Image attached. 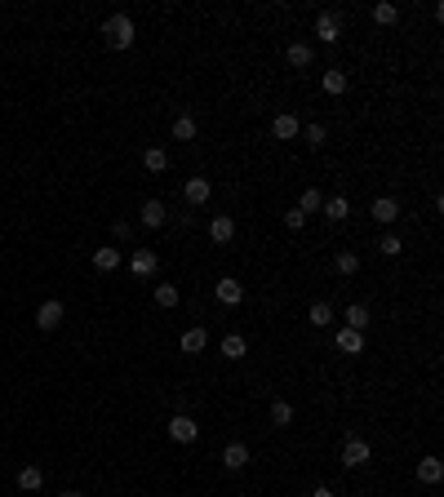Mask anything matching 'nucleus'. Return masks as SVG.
Instances as JSON below:
<instances>
[{"label":"nucleus","instance_id":"cd10ccee","mask_svg":"<svg viewBox=\"0 0 444 497\" xmlns=\"http://www.w3.org/2000/svg\"><path fill=\"white\" fill-rule=\"evenodd\" d=\"M178 302H183V293H178V285H156V307L173 311Z\"/></svg>","mask_w":444,"mask_h":497},{"label":"nucleus","instance_id":"a878e982","mask_svg":"<svg viewBox=\"0 0 444 497\" xmlns=\"http://www.w3.org/2000/svg\"><path fill=\"white\" fill-rule=\"evenodd\" d=\"M307 320H311V329H329V324H334V307H329V302H311Z\"/></svg>","mask_w":444,"mask_h":497},{"label":"nucleus","instance_id":"c85d7f7f","mask_svg":"<svg viewBox=\"0 0 444 497\" xmlns=\"http://www.w3.org/2000/svg\"><path fill=\"white\" fill-rule=\"evenodd\" d=\"M320 205H324V195H320V187H307V191L298 195V209H302V213H320Z\"/></svg>","mask_w":444,"mask_h":497},{"label":"nucleus","instance_id":"7c9ffc66","mask_svg":"<svg viewBox=\"0 0 444 497\" xmlns=\"http://www.w3.org/2000/svg\"><path fill=\"white\" fill-rule=\"evenodd\" d=\"M377 248H382V258H400L404 253V240L396 236V231H387V236L377 240Z\"/></svg>","mask_w":444,"mask_h":497},{"label":"nucleus","instance_id":"473e14b6","mask_svg":"<svg viewBox=\"0 0 444 497\" xmlns=\"http://www.w3.org/2000/svg\"><path fill=\"white\" fill-rule=\"evenodd\" d=\"M302 138H307V142H311V147H324V138H329V129H324V125H320V120H311V125H307V129H302Z\"/></svg>","mask_w":444,"mask_h":497},{"label":"nucleus","instance_id":"9b49d317","mask_svg":"<svg viewBox=\"0 0 444 497\" xmlns=\"http://www.w3.org/2000/svg\"><path fill=\"white\" fill-rule=\"evenodd\" d=\"M183 195H187V205L200 209L209 195H213V182H209V178H187V182H183Z\"/></svg>","mask_w":444,"mask_h":497},{"label":"nucleus","instance_id":"bb28decb","mask_svg":"<svg viewBox=\"0 0 444 497\" xmlns=\"http://www.w3.org/2000/svg\"><path fill=\"white\" fill-rule=\"evenodd\" d=\"M222 355L227 360H244V355H249V342H244L240 333H227L222 338Z\"/></svg>","mask_w":444,"mask_h":497},{"label":"nucleus","instance_id":"aec40b11","mask_svg":"<svg viewBox=\"0 0 444 497\" xmlns=\"http://www.w3.org/2000/svg\"><path fill=\"white\" fill-rule=\"evenodd\" d=\"M334 342H338V351H342V355H360V351H365V338H360L355 329H338V338H334Z\"/></svg>","mask_w":444,"mask_h":497},{"label":"nucleus","instance_id":"2eb2a0df","mask_svg":"<svg viewBox=\"0 0 444 497\" xmlns=\"http://www.w3.org/2000/svg\"><path fill=\"white\" fill-rule=\"evenodd\" d=\"M285 58H289V67L302 72V67H311V62H316V49H311L307 40H293V45L285 49Z\"/></svg>","mask_w":444,"mask_h":497},{"label":"nucleus","instance_id":"4468645a","mask_svg":"<svg viewBox=\"0 0 444 497\" xmlns=\"http://www.w3.org/2000/svg\"><path fill=\"white\" fill-rule=\"evenodd\" d=\"M320 213L329 222H347L351 218V200H347V195H329V200L320 205Z\"/></svg>","mask_w":444,"mask_h":497},{"label":"nucleus","instance_id":"9d476101","mask_svg":"<svg viewBox=\"0 0 444 497\" xmlns=\"http://www.w3.org/2000/svg\"><path fill=\"white\" fill-rule=\"evenodd\" d=\"M138 218H142V227H152V231H160L164 222H169V209H164V200H142V209H138Z\"/></svg>","mask_w":444,"mask_h":497},{"label":"nucleus","instance_id":"0eeeda50","mask_svg":"<svg viewBox=\"0 0 444 497\" xmlns=\"http://www.w3.org/2000/svg\"><path fill=\"white\" fill-rule=\"evenodd\" d=\"M369 213H373L377 227H391V222L400 218V200H396V195H377V200L369 205Z\"/></svg>","mask_w":444,"mask_h":497},{"label":"nucleus","instance_id":"4be33fe9","mask_svg":"<svg viewBox=\"0 0 444 497\" xmlns=\"http://www.w3.org/2000/svg\"><path fill=\"white\" fill-rule=\"evenodd\" d=\"M320 85H324V93H334V98H342V93H347V72H342V67H334V72H324V76H320Z\"/></svg>","mask_w":444,"mask_h":497},{"label":"nucleus","instance_id":"e433bc0d","mask_svg":"<svg viewBox=\"0 0 444 497\" xmlns=\"http://www.w3.org/2000/svg\"><path fill=\"white\" fill-rule=\"evenodd\" d=\"M58 497H85V493H80V489H67V493H58Z\"/></svg>","mask_w":444,"mask_h":497},{"label":"nucleus","instance_id":"412c9836","mask_svg":"<svg viewBox=\"0 0 444 497\" xmlns=\"http://www.w3.org/2000/svg\"><path fill=\"white\" fill-rule=\"evenodd\" d=\"M40 484H45V471L36 467V462H27V467L18 471V489H23V493H36Z\"/></svg>","mask_w":444,"mask_h":497},{"label":"nucleus","instance_id":"c756f323","mask_svg":"<svg viewBox=\"0 0 444 497\" xmlns=\"http://www.w3.org/2000/svg\"><path fill=\"white\" fill-rule=\"evenodd\" d=\"M271 422L275 426H293V404L289 400H271Z\"/></svg>","mask_w":444,"mask_h":497},{"label":"nucleus","instance_id":"f8f14e48","mask_svg":"<svg viewBox=\"0 0 444 497\" xmlns=\"http://www.w3.org/2000/svg\"><path fill=\"white\" fill-rule=\"evenodd\" d=\"M120 267H125V253H120V248H93V271L111 275V271H120Z\"/></svg>","mask_w":444,"mask_h":497},{"label":"nucleus","instance_id":"1a4fd4ad","mask_svg":"<svg viewBox=\"0 0 444 497\" xmlns=\"http://www.w3.org/2000/svg\"><path fill=\"white\" fill-rule=\"evenodd\" d=\"M302 134V125H298V115H289V111H280V115H275V120H271V138H280V142H293V138H298Z\"/></svg>","mask_w":444,"mask_h":497},{"label":"nucleus","instance_id":"2f4dec72","mask_svg":"<svg viewBox=\"0 0 444 497\" xmlns=\"http://www.w3.org/2000/svg\"><path fill=\"white\" fill-rule=\"evenodd\" d=\"M334 267H338V275H355L360 271V258L351 253V248H342V253L334 258Z\"/></svg>","mask_w":444,"mask_h":497},{"label":"nucleus","instance_id":"f3484780","mask_svg":"<svg viewBox=\"0 0 444 497\" xmlns=\"http://www.w3.org/2000/svg\"><path fill=\"white\" fill-rule=\"evenodd\" d=\"M195 134H200L195 115H178V120L169 125V138H173V142H195Z\"/></svg>","mask_w":444,"mask_h":497},{"label":"nucleus","instance_id":"a211bd4d","mask_svg":"<svg viewBox=\"0 0 444 497\" xmlns=\"http://www.w3.org/2000/svg\"><path fill=\"white\" fill-rule=\"evenodd\" d=\"M205 346H209V329L205 324H195V329H187V333H183V351L187 355H200Z\"/></svg>","mask_w":444,"mask_h":497},{"label":"nucleus","instance_id":"c9c22d12","mask_svg":"<svg viewBox=\"0 0 444 497\" xmlns=\"http://www.w3.org/2000/svg\"><path fill=\"white\" fill-rule=\"evenodd\" d=\"M311 497H334V489H324V484H320V489H311Z\"/></svg>","mask_w":444,"mask_h":497},{"label":"nucleus","instance_id":"6ab92c4d","mask_svg":"<svg viewBox=\"0 0 444 497\" xmlns=\"http://www.w3.org/2000/svg\"><path fill=\"white\" fill-rule=\"evenodd\" d=\"M418 479H422V484H440V479H444V467H440L436 453H426V457L418 462Z\"/></svg>","mask_w":444,"mask_h":497},{"label":"nucleus","instance_id":"6e6552de","mask_svg":"<svg viewBox=\"0 0 444 497\" xmlns=\"http://www.w3.org/2000/svg\"><path fill=\"white\" fill-rule=\"evenodd\" d=\"M62 316H67V311H62V302H58V297H49V302H40V311H36V329L54 333V329L62 324Z\"/></svg>","mask_w":444,"mask_h":497},{"label":"nucleus","instance_id":"f257e3e1","mask_svg":"<svg viewBox=\"0 0 444 497\" xmlns=\"http://www.w3.org/2000/svg\"><path fill=\"white\" fill-rule=\"evenodd\" d=\"M103 36H107V45L111 49H134V18H129V13H111V18L103 23Z\"/></svg>","mask_w":444,"mask_h":497},{"label":"nucleus","instance_id":"393cba45","mask_svg":"<svg viewBox=\"0 0 444 497\" xmlns=\"http://www.w3.org/2000/svg\"><path fill=\"white\" fill-rule=\"evenodd\" d=\"M142 164H147L152 173H164V169H169V152H164V147H147V152H142Z\"/></svg>","mask_w":444,"mask_h":497},{"label":"nucleus","instance_id":"72a5a7b5","mask_svg":"<svg viewBox=\"0 0 444 497\" xmlns=\"http://www.w3.org/2000/svg\"><path fill=\"white\" fill-rule=\"evenodd\" d=\"M285 227H289V231H302V227H307V213H302L298 205H293V209L285 213Z\"/></svg>","mask_w":444,"mask_h":497},{"label":"nucleus","instance_id":"ddd939ff","mask_svg":"<svg viewBox=\"0 0 444 497\" xmlns=\"http://www.w3.org/2000/svg\"><path fill=\"white\" fill-rule=\"evenodd\" d=\"M222 467H227V471H244V467H249V444L232 440V444L222 449Z\"/></svg>","mask_w":444,"mask_h":497},{"label":"nucleus","instance_id":"423d86ee","mask_svg":"<svg viewBox=\"0 0 444 497\" xmlns=\"http://www.w3.org/2000/svg\"><path fill=\"white\" fill-rule=\"evenodd\" d=\"M316 36L324 45H338L342 40V18H338V9H324L320 18H316Z\"/></svg>","mask_w":444,"mask_h":497},{"label":"nucleus","instance_id":"20e7f679","mask_svg":"<svg viewBox=\"0 0 444 497\" xmlns=\"http://www.w3.org/2000/svg\"><path fill=\"white\" fill-rule=\"evenodd\" d=\"M129 271H134L138 280H147V275H156L160 271V258H156V248H134L129 253V262H125Z\"/></svg>","mask_w":444,"mask_h":497},{"label":"nucleus","instance_id":"7ed1b4c3","mask_svg":"<svg viewBox=\"0 0 444 497\" xmlns=\"http://www.w3.org/2000/svg\"><path fill=\"white\" fill-rule=\"evenodd\" d=\"M169 440H178V444H195V440H200V422L187 418V413H173V418H169Z\"/></svg>","mask_w":444,"mask_h":497},{"label":"nucleus","instance_id":"f704fd0d","mask_svg":"<svg viewBox=\"0 0 444 497\" xmlns=\"http://www.w3.org/2000/svg\"><path fill=\"white\" fill-rule=\"evenodd\" d=\"M111 236H116V240H129V222H125V218H120V222H116V227H111Z\"/></svg>","mask_w":444,"mask_h":497},{"label":"nucleus","instance_id":"dca6fc26","mask_svg":"<svg viewBox=\"0 0 444 497\" xmlns=\"http://www.w3.org/2000/svg\"><path fill=\"white\" fill-rule=\"evenodd\" d=\"M209 240H213V244H232V240H236V222L227 218V213H218V218L209 222Z\"/></svg>","mask_w":444,"mask_h":497},{"label":"nucleus","instance_id":"39448f33","mask_svg":"<svg viewBox=\"0 0 444 497\" xmlns=\"http://www.w3.org/2000/svg\"><path fill=\"white\" fill-rule=\"evenodd\" d=\"M213 297H218L222 307H240L244 302V285H240L236 275H222L218 285H213Z\"/></svg>","mask_w":444,"mask_h":497},{"label":"nucleus","instance_id":"f03ea898","mask_svg":"<svg viewBox=\"0 0 444 497\" xmlns=\"http://www.w3.org/2000/svg\"><path fill=\"white\" fill-rule=\"evenodd\" d=\"M369 457H373L369 440H360V435H347V440H342V467H347V471L369 467Z\"/></svg>","mask_w":444,"mask_h":497},{"label":"nucleus","instance_id":"b1692460","mask_svg":"<svg viewBox=\"0 0 444 497\" xmlns=\"http://www.w3.org/2000/svg\"><path fill=\"white\" fill-rule=\"evenodd\" d=\"M369 18H373L377 27H391V23H396V18H400V9H396V5H391V0H377V5L369 9Z\"/></svg>","mask_w":444,"mask_h":497},{"label":"nucleus","instance_id":"5701e85b","mask_svg":"<svg viewBox=\"0 0 444 497\" xmlns=\"http://www.w3.org/2000/svg\"><path fill=\"white\" fill-rule=\"evenodd\" d=\"M342 329L365 333V329H369V307H365V302H351V307H347V324H342Z\"/></svg>","mask_w":444,"mask_h":497}]
</instances>
